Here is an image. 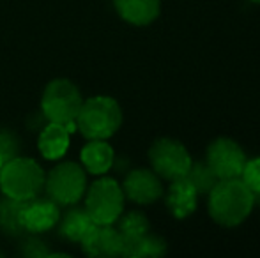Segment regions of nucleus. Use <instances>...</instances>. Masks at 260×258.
I'll use <instances>...</instances> for the list:
<instances>
[{
	"label": "nucleus",
	"instance_id": "f257e3e1",
	"mask_svg": "<svg viewBox=\"0 0 260 258\" xmlns=\"http://www.w3.org/2000/svg\"><path fill=\"white\" fill-rule=\"evenodd\" d=\"M209 214L223 227L241 225L255 205V195L250 188L237 179H221L209 191Z\"/></svg>",
	"mask_w": 260,
	"mask_h": 258
},
{
	"label": "nucleus",
	"instance_id": "f03ea898",
	"mask_svg": "<svg viewBox=\"0 0 260 258\" xmlns=\"http://www.w3.org/2000/svg\"><path fill=\"white\" fill-rule=\"evenodd\" d=\"M122 124V110L113 97L94 96L82 103L76 131L89 140H108Z\"/></svg>",
	"mask_w": 260,
	"mask_h": 258
},
{
	"label": "nucleus",
	"instance_id": "7ed1b4c3",
	"mask_svg": "<svg viewBox=\"0 0 260 258\" xmlns=\"http://www.w3.org/2000/svg\"><path fill=\"white\" fill-rule=\"evenodd\" d=\"M45 179L41 165L30 158L14 156L0 166V190L7 198H36L45 188Z\"/></svg>",
	"mask_w": 260,
	"mask_h": 258
},
{
	"label": "nucleus",
	"instance_id": "20e7f679",
	"mask_svg": "<svg viewBox=\"0 0 260 258\" xmlns=\"http://www.w3.org/2000/svg\"><path fill=\"white\" fill-rule=\"evenodd\" d=\"M83 97L78 87L64 78H57L46 85L41 99L43 115L48 122L66 126L71 134L76 131V117L82 108Z\"/></svg>",
	"mask_w": 260,
	"mask_h": 258
},
{
	"label": "nucleus",
	"instance_id": "39448f33",
	"mask_svg": "<svg viewBox=\"0 0 260 258\" xmlns=\"http://www.w3.org/2000/svg\"><path fill=\"white\" fill-rule=\"evenodd\" d=\"M122 186L112 177H101L85 191V209L98 225H113L124 210Z\"/></svg>",
	"mask_w": 260,
	"mask_h": 258
},
{
	"label": "nucleus",
	"instance_id": "423d86ee",
	"mask_svg": "<svg viewBox=\"0 0 260 258\" xmlns=\"http://www.w3.org/2000/svg\"><path fill=\"white\" fill-rule=\"evenodd\" d=\"M45 188L48 198L58 205H73L80 202L87 191V173L85 168L78 163L64 161L58 163L52 172L46 175Z\"/></svg>",
	"mask_w": 260,
	"mask_h": 258
},
{
	"label": "nucleus",
	"instance_id": "0eeeda50",
	"mask_svg": "<svg viewBox=\"0 0 260 258\" xmlns=\"http://www.w3.org/2000/svg\"><path fill=\"white\" fill-rule=\"evenodd\" d=\"M152 170L167 180H177L188 173L193 159L186 147L172 138H159L149 151Z\"/></svg>",
	"mask_w": 260,
	"mask_h": 258
},
{
	"label": "nucleus",
	"instance_id": "6e6552de",
	"mask_svg": "<svg viewBox=\"0 0 260 258\" xmlns=\"http://www.w3.org/2000/svg\"><path fill=\"white\" fill-rule=\"evenodd\" d=\"M246 154L239 143L230 138H218L207 149V165L221 179H237L246 165Z\"/></svg>",
	"mask_w": 260,
	"mask_h": 258
},
{
	"label": "nucleus",
	"instance_id": "1a4fd4ad",
	"mask_svg": "<svg viewBox=\"0 0 260 258\" xmlns=\"http://www.w3.org/2000/svg\"><path fill=\"white\" fill-rule=\"evenodd\" d=\"M60 221L58 203L52 198H30L25 200L21 207V227L30 234H43L52 230Z\"/></svg>",
	"mask_w": 260,
	"mask_h": 258
},
{
	"label": "nucleus",
	"instance_id": "9d476101",
	"mask_svg": "<svg viewBox=\"0 0 260 258\" xmlns=\"http://www.w3.org/2000/svg\"><path fill=\"white\" fill-rule=\"evenodd\" d=\"M122 191L124 196H127L131 202L149 205L163 195V186H161L159 175L154 170L138 168L127 173L122 184Z\"/></svg>",
	"mask_w": 260,
	"mask_h": 258
},
{
	"label": "nucleus",
	"instance_id": "9b49d317",
	"mask_svg": "<svg viewBox=\"0 0 260 258\" xmlns=\"http://www.w3.org/2000/svg\"><path fill=\"white\" fill-rule=\"evenodd\" d=\"M80 244H82L83 253L89 256H119L122 251V235L112 225L96 223Z\"/></svg>",
	"mask_w": 260,
	"mask_h": 258
},
{
	"label": "nucleus",
	"instance_id": "f8f14e48",
	"mask_svg": "<svg viewBox=\"0 0 260 258\" xmlns=\"http://www.w3.org/2000/svg\"><path fill=\"white\" fill-rule=\"evenodd\" d=\"M69 141H71V131L57 122H48V126H45L39 133L38 147L45 159L58 161L68 152Z\"/></svg>",
	"mask_w": 260,
	"mask_h": 258
},
{
	"label": "nucleus",
	"instance_id": "ddd939ff",
	"mask_svg": "<svg viewBox=\"0 0 260 258\" xmlns=\"http://www.w3.org/2000/svg\"><path fill=\"white\" fill-rule=\"evenodd\" d=\"M197 196L199 193L186 177L172 180V186L167 193V207L174 217L184 219L197 209Z\"/></svg>",
	"mask_w": 260,
	"mask_h": 258
},
{
	"label": "nucleus",
	"instance_id": "4468645a",
	"mask_svg": "<svg viewBox=\"0 0 260 258\" xmlns=\"http://www.w3.org/2000/svg\"><path fill=\"white\" fill-rule=\"evenodd\" d=\"M82 166L92 175H105L115 161V152L106 140H90L80 152Z\"/></svg>",
	"mask_w": 260,
	"mask_h": 258
},
{
	"label": "nucleus",
	"instance_id": "2eb2a0df",
	"mask_svg": "<svg viewBox=\"0 0 260 258\" xmlns=\"http://www.w3.org/2000/svg\"><path fill=\"white\" fill-rule=\"evenodd\" d=\"M115 9L124 21L144 27L159 16L161 0H115Z\"/></svg>",
	"mask_w": 260,
	"mask_h": 258
},
{
	"label": "nucleus",
	"instance_id": "dca6fc26",
	"mask_svg": "<svg viewBox=\"0 0 260 258\" xmlns=\"http://www.w3.org/2000/svg\"><path fill=\"white\" fill-rule=\"evenodd\" d=\"M167 251V242L161 237L152 234H144L135 239H124L122 237V256L129 258H145V256H161Z\"/></svg>",
	"mask_w": 260,
	"mask_h": 258
},
{
	"label": "nucleus",
	"instance_id": "f3484780",
	"mask_svg": "<svg viewBox=\"0 0 260 258\" xmlns=\"http://www.w3.org/2000/svg\"><path fill=\"white\" fill-rule=\"evenodd\" d=\"M94 225L96 223L87 209H71L64 217H60V234L71 242H82Z\"/></svg>",
	"mask_w": 260,
	"mask_h": 258
},
{
	"label": "nucleus",
	"instance_id": "a211bd4d",
	"mask_svg": "<svg viewBox=\"0 0 260 258\" xmlns=\"http://www.w3.org/2000/svg\"><path fill=\"white\" fill-rule=\"evenodd\" d=\"M21 207L23 202L14 198H4L0 202V228L9 235H20L23 230L21 227Z\"/></svg>",
	"mask_w": 260,
	"mask_h": 258
},
{
	"label": "nucleus",
	"instance_id": "6ab92c4d",
	"mask_svg": "<svg viewBox=\"0 0 260 258\" xmlns=\"http://www.w3.org/2000/svg\"><path fill=\"white\" fill-rule=\"evenodd\" d=\"M184 177L191 182V186L195 188L199 195H207L209 191L214 188V184L219 180L218 177L214 175V172L209 168L207 163H202V161L191 163V166H189L188 173H186Z\"/></svg>",
	"mask_w": 260,
	"mask_h": 258
},
{
	"label": "nucleus",
	"instance_id": "aec40b11",
	"mask_svg": "<svg viewBox=\"0 0 260 258\" xmlns=\"http://www.w3.org/2000/svg\"><path fill=\"white\" fill-rule=\"evenodd\" d=\"M119 228L117 230L120 232L124 239H135V237H140V235L147 234L149 232V221L147 217L144 216L142 212H127L126 216L119 217Z\"/></svg>",
	"mask_w": 260,
	"mask_h": 258
},
{
	"label": "nucleus",
	"instance_id": "412c9836",
	"mask_svg": "<svg viewBox=\"0 0 260 258\" xmlns=\"http://www.w3.org/2000/svg\"><path fill=\"white\" fill-rule=\"evenodd\" d=\"M241 180L250 188L255 198L260 196V158H253L250 161H246L243 173H241Z\"/></svg>",
	"mask_w": 260,
	"mask_h": 258
},
{
	"label": "nucleus",
	"instance_id": "4be33fe9",
	"mask_svg": "<svg viewBox=\"0 0 260 258\" xmlns=\"http://www.w3.org/2000/svg\"><path fill=\"white\" fill-rule=\"evenodd\" d=\"M0 154H2V158H4V163H6L7 159L14 158V156H18L16 136L6 129L0 131Z\"/></svg>",
	"mask_w": 260,
	"mask_h": 258
},
{
	"label": "nucleus",
	"instance_id": "5701e85b",
	"mask_svg": "<svg viewBox=\"0 0 260 258\" xmlns=\"http://www.w3.org/2000/svg\"><path fill=\"white\" fill-rule=\"evenodd\" d=\"M23 255L25 256H50L52 253L46 249L45 242H41L39 239H30V241L25 242L23 246Z\"/></svg>",
	"mask_w": 260,
	"mask_h": 258
},
{
	"label": "nucleus",
	"instance_id": "b1692460",
	"mask_svg": "<svg viewBox=\"0 0 260 258\" xmlns=\"http://www.w3.org/2000/svg\"><path fill=\"white\" fill-rule=\"evenodd\" d=\"M4 165V158H2V154H0V166Z\"/></svg>",
	"mask_w": 260,
	"mask_h": 258
},
{
	"label": "nucleus",
	"instance_id": "393cba45",
	"mask_svg": "<svg viewBox=\"0 0 260 258\" xmlns=\"http://www.w3.org/2000/svg\"><path fill=\"white\" fill-rule=\"evenodd\" d=\"M251 2H260V0H251Z\"/></svg>",
	"mask_w": 260,
	"mask_h": 258
}]
</instances>
